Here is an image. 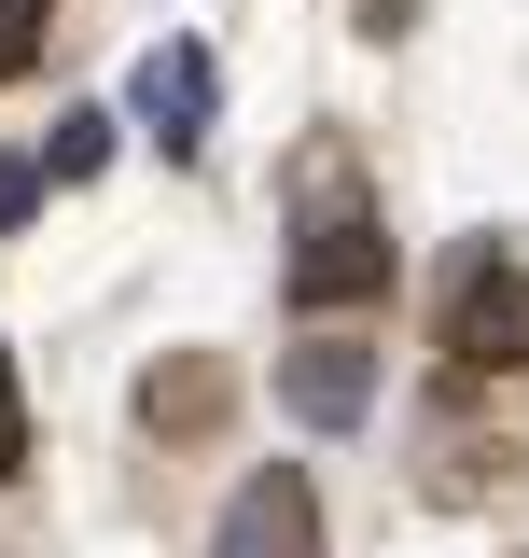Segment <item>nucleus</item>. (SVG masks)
I'll list each match as a JSON object with an SVG mask.
<instances>
[{"mask_svg":"<svg viewBox=\"0 0 529 558\" xmlns=\"http://www.w3.org/2000/svg\"><path fill=\"white\" fill-rule=\"evenodd\" d=\"M98 168H112V112H70L57 154H42V182H98Z\"/></svg>","mask_w":529,"mask_h":558,"instance_id":"nucleus-7","label":"nucleus"},{"mask_svg":"<svg viewBox=\"0 0 529 558\" xmlns=\"http://www.w3.org/2000/svg\"><path fill=\"white\" fill-rule=\"evenodd\" d=\"M209 558H321V488L307 475H251L223 502V545Z\"/></svg>","mask_w":529,"mask_h":558,"instance_id":"nucleus-3","label":"nucleus"},{"mask_svg":"<svg viewBox=\"0 0 529 558\" xmlns=\"http://www.w3.org/2000/svg\"><path fill=\"white\" fill-rule=\"evenodd\" d=\"M446 363H529V266H502V252H460L446 266Z\"/></svg>","mask_w":529,"mask_h":558,"instance_id":"nucleus-1","label":"nucleus"},{"mask_svg":"<svg viewBox=\"0 0 529 558\" xmlns=\"http://www.w3.org/2000/svg\"><path fill=\"white\" fill-rule=\"evenodd\" d=\"M391 293V238L377 223H307V252H293V307H377Z\"/></svg>","mask_w":529,"mask_h":558,"instance_id":"nucleus-2","label":"nucleus"},{"mask_svg":"<svg viewBox=\"0 0 529 558\" xmlns=\"http://www.w3.org/2000/svg\"><path fill=\"white\" fill-rule=\"evenodd\" d=\"M139 418H153V433H209V418H223V363H196V349L153 363V377H139Z\"/></svg>","mask_w":529,"mask_h":558,"instance_id":"nucleus-6","label":"nucleus"},{"mask_svg":"<svg viewBox=\"0 0 529 558\" xmlns=\"http://www.w3.org/2000/svg\"><path fill=\"white\" fill-rule=\"evenodd\" d=\"M279 391H293L307 433H348V418L377 405V363H362V349H293V377H279Z\"/></svg>","mask_w":529,"mask_h":558,"instance_id":"nucleus-5","label":"nucleus"},{"mask_svg":"<svg viewBox=\"0 0 529 558\" xmlns=\"http://www.w3.org/2000/svg\"><path fill=\"white\" fill-rule=\"evenodd\" d=\"M28 461V391H14V349H0V475Z\"/></svg>","mask_w":529,"mask_h":558,"instance_id":"nucleus-10","label":"nucleus"},{"mask_svg":"<svg viewBox=\"0 0 529 558\" xmlns=\"http://www.w3.org/2000/svg\"><path fill=\"white\" fill-rule=\"evenodd\" d=\"M28 209H42V154H0V238H14Z\"/></svg>","mask_w":529,"mask_h":558,"instance_id":"nucleus-9","label":"nucleus"},{"mask_svg":"<svg viewBox=\"0 0 529 558\" xmlns=\"http://www.w3.org/2000/svg\"><path fill=\"white\" fill-rule=\"evenodd\" d=\"M42 14H57V0H0V84L42 57Z\"/></svg>","mask_w":529,"mask_h":558,"instance_id":"nucleus-8","label":"nucleus"},{"mask_svg":"<svg viewBox=\"0 0 529 558\" xmlns=\"http://www.w3.org/2000/svg\"><path fill=\"white\" fill-rule=\"evenodd\" d=\"M139 126H153V154H196L209 140V43H153L139 57Z\"/></svg>","mask_w":529,"mask_h":558,"instance_id":"nucleus-4","label":"nucleus"}]
</instances>
